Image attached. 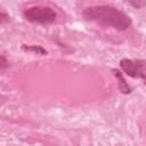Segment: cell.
Segmentation results:
<instances>
[{
  "label": "cell",
  "mask_w": 146,
  "mask_h": 146,
  "mask_svg": "<svg viewBox=\"0 0 146 146\" xmlns=\"http://www.w3.org/2000/svg\"><path fill=\"white\" fill-rule=\"evenodd\" d=\"M6 66H7V62H6V58H5V56H1V70L3 71V70L6 68Z\"/></svg>",
  "instance_id": "obj_6"
},
{
  "label": "cell",
  "mask_w": 146,
  "mask_h": 146,
  "mask_svg": "<svg viewBox=\"0 0 146 146\" xmlns=\"http://www.w3.org/2000/svg\"><path fill=\"white\" fill-rule=\"evenodd\" d=\"M131 5L138 8V7H140V6H143V5H145V2H141V3H139V2H131Z\"/></svg>",
  "instance_id": "obj_7"
},
{
  "label": "cell",
  "mask_w": 146,
  "mask_h": 146,
  "mask_svg": "<svg viewBox=\"0 0 146 146\" xmlns=\"http://www.w3.org/2000/svg\"><path fill=\"white\" fill-rule=\"evenodd\" d=\"M122 71L135 79H140L146 83V59H128L123 58L120 62Z\"/></svg>",
  "instance_id": "obj_3"
},
{
  "label": "cell",
  "mask_w": 146,
  "mask_h": 146,
  "mask_svg": "<svg viewBox=\"0 0 146 146\" xmlns=\"http://www.w3.org/2000/svg\"><path fill=\"white\" fill-rule=\"evenodd\" d=\"M24 49H26V50H34V51H40L41 54H46V51H44L42 48H40V47H27V48H24Z\"/></svg>",
  "instance_id": "obj_5"
},
{
  "label": "cell",
  "mask_w": 146,
  "mask_h": 146,
  "mask_svg": "<svg viewBox=\"0 0 146 146\" xmlns=\"http://www.w3.org/2000/svg\"><path fill=\"white\" fill-rule=\"evenodd\" d=\"M114 72H115L116 78L120 80V86H119L120 90H121L123 94H129V92H131V89H130V88H129V86L125 83V81L123 80V78H122V75L120 74V72H116V71H114Z\"/></svg>",
  "instance_id": "obj_4"
},
{
  "label": "cell",
  "mask_w": 146,
  "mask_h": 146,
  "mask_svg": "<svg viewBox=\"0 0 146 146\" xmlns=\"http://www.w3.org/2000/svg\"><path fill=\"white\" fill-rule=\"evenodd\" d=\"M83 16L88 21H92L119 31H124L131 25V18L127 14L107 5L88 7L84 9Z\"/></svg>",
  "instance_id": "obj_1"
},
{
  "label": "cell",
  "mask_w": 146,
  "mask_h": 146,
  "mask_svg": "<svg viewBox=\"0 0 146 146\" xmlns=\"http://www.w3.org/2000/svg\"><path fill=\"white\" fill-rule=\"evenodd\" d=\"M23 15L29 22L36 24H51L57 18V14L55 13V10L50 7L44 6H34L26 8Z\"/></svg>",
  "instance_id": "obj_2"
}]
</instances>
